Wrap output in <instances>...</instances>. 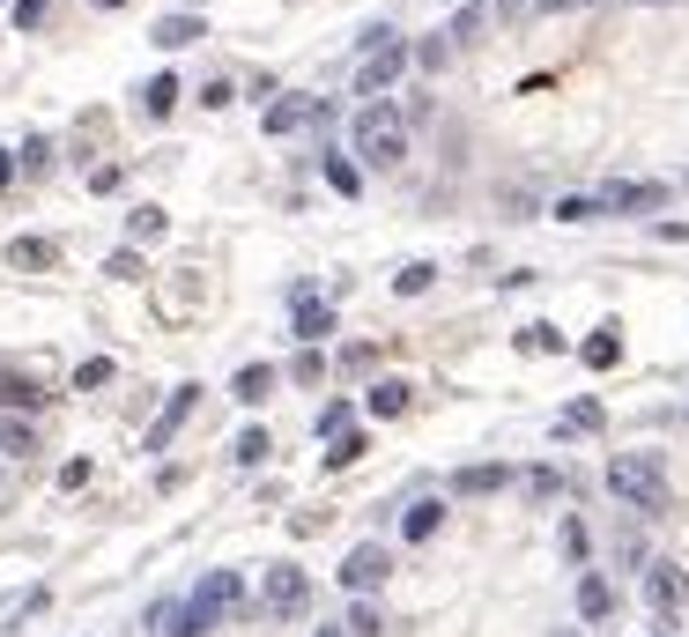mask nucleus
<instances>
[{"instance_id":"obj_1","label":"nucleus","mask_w":689,"mask_h":637,"mask_svg":"<svg viewBox=\"0 0 689 637\" xmlns=\"http://www.w3.org/2000/svg\"><path fill=\"white\" fill-rule=\"evenodd\" d=\"M608 490H616L630 512H645V519L675 512V490H667L660 452H616V460H608Z\"/></svg>"},{"instance_id":"obj_2","label":"nucleus","mask_w":689,"mask_h":637,"mask_svg":"<svg viewBox=\"0 0 689 637\" xmlns=\"http://www.w3.org/2000/svg\"><path fill=\"white\" fill-rule=\"evenodd\" d=\"M238 608H246V578H238V571H208V578L186 593V623H178V637L216 630V623H230Z\"/></svg>"},{"instance_id":"obj_3","label":"nucleus","mask_w":689,"mask_h":637,"mask_svg":"<svg viewBox=\"0 0 689 637\" xmlns=\"http://www.w3.org/2000/svg\"><path fill=\"white\" fill-rule=\"evenodd\" d=\"M356 156H364L370 171H394L400 156H408V126H400L394 104H364V119H356Z\"/></svg>"},{"instance_id":"obj_4","label":"nucleus","mask_w":689,"mask_h":637,"mask_svg":"<svg viewBox=\"0 0 689 637\" xmlns=\"http://www.w3.org/2000/svg\"><path fill=\"white\" fill-rule=\"evenodd\" d=\"M260 615H274V623H296V615H312V578L296 564H274L268 578H260Z\"/></svg>"},{"instance_id":"obj_5","label":"nucleus","mask_w":689,"mask_h":637,"mask_svg":"<svg viewBox=\"0 0 689 637\" xmlns=\"http://www.w3.org/2000/svg\"><path fill=\"white\" fill-rule=\"evenodd\" d=\"M408 67H416V52L400 45V38L370 45V52H364V67H356V97H386V90H394V82H400Z\"/></svg>"},{"instance_id":"obj_6","label":"nucleus","mask_w":689,"mask_h":637,"mask_svg":"<svg viewBox=\"0 0 689 637\" xmlns=\"http://www.w3.org/2000/svg\"><path fill=\"white\" fill-rule=\"evenodd\" d=\"M645 608L660 615V623H675V615L689 608V571L667 564V556H653V564H645Z\"/></svg>"},{"instance_id":"obj_7","label":"nucleus","mask_w":689,"mask_h":637,"mask_svg":"<svg viewBox=\"0 0 689 637\" xmlns=\"http://www.w3.org/2000/svg\"><path fill=\"white\" fill-rule=\"evenodd\" d=\"M386 578H394V549H386V541H364V549H348L342 556V586L356 593V601H370Z\"/></svg>"},{"instance_id":"obj_8","label":"nucleus","mask_w":689,"mask_h":637,"mask_svg":"<svg viewBox=\"0 0 689 637\" xmlns=\"http://www.w3.org/2000/svg\"><path fill=\"white\" fill-rule=\"evenodd\" d=\"M593 200H601V216H653V208H667V186L660 178H616Z\"/></svg>"},{"instance_id":"obj_9","label":"nucleus","mask_w":689,"mask_h":637,"mask_svg":"<svg viewBox=\"0 0 689 637\" xmlns=\"http://www.w3.org/2000/svg\"><path fill=\"white\" fill-rule=\"evenodd\" d=\"M194 408H200V386H178L171 393V400H164V416H156V422H148V452H171V438H178V430H186V422H194Z\"/></svg>"},{"instance_id":"obj_10","label":"nucleus","mask_w":689,"mask_h":637,"mask_svg":"<svg viewBox=\"0 0 689 637\" xmlns=\"http://www.w3.org/2000/svg\"><path fill=\"white\" fill-rule=\"evenodd\" d=\"M326 119V97H304V90H290L282 104H268V134H304V126H320Z\"/></svg>"},{"instance_id":"obj_11","label":"nucleus","mask_w":689,"mask_h":637,"mask_svg":"<svg viewBox=\"0 0 689 637\" xmlns=\"http://www.w3.org/2000/svg\"><path fill=\"white\" fill-rule=\"evenodd\" d=\"M326 334H334V312H326L320 296H312V282H304V290H296V342H304V348H320Z\"/></svg>"},{"instance_id":"obj_12","label":"nucleus","mask_w":689,"mask_h":637,"mask_svg":"<svg viewBox=\"0 0 689 637\" xmlns=\"http://www.w3.org/2000/svg\"><path fill=\"white\" fill-rule=\"evenodd\" d=\"M519 497H526V504H564L571 482L556 474V467H526V474H519Z\"/></svg>"},{"instance_id":"obj_13","label":"nucleus","mask_w":689,"mask_h":637,"mask_svg":"<svg viewBox=\"0 0 689 637\" xmlns=\"http://www.w3.org/2000/svg\"><path fill=\"white\" fill-rule=\"evenodd\" d=\"M504 482H512V467H460V474H452V497H497L504 490Z\"/></svg>"},{"instance_id":"obj_14","label":"nucleus","mask_w":689,"mask_h":637,"mask_svg":"<svg viewBox=\"0 0 689 637\" xmlns=\"http://www.w3.org/2000/svg\"><path fill=\"white\" fill-rule=\"evenodd\" d=\"M578 615H586V623H608V615H616V586H608L601 571L578 578Z\"/></svg>"},{"instance_id":"obj_15","label":"nucleus","mask_w":689,"mask_h":637,"mask_svg":"<svg viewBox=\"0 0 689 637\" xmlns=\"http://www.w3.org/2000/svg\"><path fill=\"white\" fill-rule=\"evenodd\" d=\"M601 422H608V408H601V400H571L564 416H556V438H593Z\"/></svg>"},{"instance_id":"obj_16","label":"nucleus","mask_w":689,"mask_h":637,"mask_svg":"<svg viewBox=\"0 0 689 637\" xmlns=\"http://www.w3.org/2000/svg\"><path fill=\"white\" fill-rule=\"evenodd\" d=\"M438 526H445V497H416L408 519H400V534H408V541H430Z\"/></svg>"},{"instance_id":"obj_17","label":"nucleus","mask_w":689,"mask_h":637,"mask_svg":"<svg viewBox=\"0 0 689 637\" xmlns=\"http://www.w3.org/2000/svg\"><path fill=\"white\" fill-rule=\"evenodd\" d=\"M408 400H416V393L400 386V378H378V386H370V400H364V408H370V416H386V422H394V416H408Z\"/></svg>"},{"instance_id":"obj_18","label":"nucleus","mask_w":689,"mask_h":637,"mask_svg":"<svg viewBox=\"0 0 689 637\" xmlns=\"http://www.w3.org/2000/svg\"><path fill=\"white\" fill-rule=\"evenodd\" d=\"M52 260H60V246H52V238H15V246H8V268H52Z\"/></svg>"},{"instance_id":"obj_19","label":"nucleus","mask_w":689,"mask_h":637,"mask_svg":"<svg viewBox=\"0 0 689 637\" xmlns=\"http://www.w3.org/2000/svg\"><path fill=\"white\" fill-rule=\"evenodd\" d=\"M593 370H616V356H623V326H601V334H586V348H578Z\"/></svg>"},{"instance_id":"obj_20","label":"nucleus","mask_w":689,"mask_h":637,"mask_svg":"<svg viewBox=\"0 0 689 637\" xmlns=\"http://www.w3.org/2000/svg\"><path fill=\"white\" fill-rule=\"evenodd\" d=\"M230 393H238L246 408H260V400H268V393H274V370H268V364H246V370H238V378H230Z\"/></svg>"},{"instance_id":"obj_21","label":"nucleus","mask_w":689,"mask_h":637,"mask_svg":"<svg viewBox=\"0 0 689 637\" xmlns=\"http://www.w3.org/2000/svg\"><path fill=\"white\" fill-rule=\"evenodd\" d=\"M38 400H45V393L30 386L23 370H8V364H0V408H38Z\"/></svg>"},{"instance_id":"obj_22","label":"nucleus","mask_w":689,"mask_h":637,"mask_svg":"<svg viewBox=\"0 0 689 637\" xmlns=\"http://www.w3.org/2000/svg\"><path fill=\"white\" fill-rule=\"evenodd\" d=\"M171 104H178V74H156V82L142 90V112L148 119H171Z\"/></svg>"},{"instance_id":"obj_23","label":"nucleus","mask_w":689,"mask_h":637,"mask_svg":"<svg viewBox=\"0 0 689 637\" xmlns=\"http://www.w3.org/2000/svg\"><path fill=\"white\" fill-rule=\"evenodd\" d=\"M0 452H8V460H30V452H38V430H30L23 416H8L0 422Z\"/></svg>"},{"instance_id":"obj_24","label":"nucleus","mask_w":689,"mask_h":637,"mask_svg":"<svg viewBox=\"0 0 689 637\" xmlns=\"http://www.w3.org/2000/svg\"><path fill=\"white\" fill-rule=\"evenodd\" d=\"M194 38H200V15H164V23H156V45H164V52L194 45Z\"/></svg>"},{"instance_id":"obj_25","label":"nucleus","mask_w":689,"mask_h":637,"mask_svg":"<svg viewBox=\"0 0 689 637\" xmlns=\"http://www.w3.org/2000/svg\"><path fill=\"white\" fill-rule=\"evenodd\" d=\"M268 452H274V445H268V430H238V445H230V460H238V467H260Z\"/></svg>"},{"instance_id":"obj_26","label":"nucleus","mask_w":689,"mask_h":637,"mask_svg":"<svg viewBox=\"0 0 689 637\" xmlns=\"http://www.w3.org/2000/svg\"><path fill=\"white\" fill-rule=\"evenodd\" d=\"M556 541H564V556H571V564H586V549H593V534H586V519H578V512H571V519H564V526H556Z\"/></svg>"},{"instance_id":"obj_27","label":"nucleus","mask_w":689,"mask_h":637,"mask_svg":"<svg viewBox=\"0 0 689 637\" xmlns=\"http://www.w3.org/2000/svg\"><path fill=\"white\" fill-rule=\"evenodd\" d=\"M342 430H356V408H348V400H326V408H320V438L334 445Z\"/></svg>"},{"instance_id":"obj_28","label":"nucleus","mask_w":689,"mask_h":637,"mask_svg":"<svg viewBox=\"0 0 689 637\" xmlns=\"http://www.w3.org/2000/svg\"><path fill=\"white\" fill-rule=\"evenodd\" d=\"M348 637H386V615H378V601H356V608H348Z\"/></svg>"},{"instance_id":"obj_29","label":"nucleus","mask_w":689,"mask_h":637,"mask_svg":"<svg viewBox=\"0 0 689 637\" xmlns=\"http://www.w3.org/2000/svg\"><path fill=\"white\" fill-rule=\"evenodd\" d=\"M430 282H438V268H430V260H408V268L394 274V290H400V296H422Z\"/></svg>"},{"instance_id":"obj_30","label":"nucleus","mask_w":689,"mask_h":637,"mask_svg":"<svg viewBox=\"0 0 689 637\" xmlns=\"http://www.w3.org/2000/svg\"><path fill=\"white\" fill-rule=\"evenodd\" d=\"M326 186H334V194H364V171H356L348 156H326Z\"/></svg>"},{"instance_id":"obj_31","label":"nucleus","mask_w":689,"mask_h":637,"mask_svg":"<svg viewBox=\"0 0 689 637\" xmlns=\"http://www.w3.org/2000/svg\"><path fill=\"white\" fill-rule=\"evenodd\" d=\"M445 60H452V30H445V38H422V45H416V67H422V74H438Z\"/></svg>"},{"instance_id":"obj_32","label":"nucleus","mask_w":689,"mask_h":637,"mask_svg":"<svg viewBox=\"0 0 689 637\" xmlns=\"http://www.w3.org/2000/svg\"><path fill=\"white\" fill-rule=\"evenodd\" d=\"M549 216H556V222H593V216H601V200H586V194H564L556 208H549Z\"/></svg>"},{"instance_id":"obj_33","label":"nucleus","mask_w":689,"mask_h":637,"mask_svg":"<svg viewBox=\"0 0 689 637\" xmlns=\"http://www.w3.org/2000/svg\"><path fill=\"white\" fill-rule=\"evenodd\" d=\"M126 238H134V246H142V238H164V208H134V216H126Z\"/></svg>"},{"instance_id":"obj_34","label":"nucleus","mask_w":689,"mask_h":637,"mask_svg":"<svg viewBox=\"0 0 689 637\" xmlns=\"http://www.w3.org/2000/svg\"><path fill=\"white\" fill-rule=\"evenodd\" d=\"M38 608H45V586L15 593V601H8V608H0V630H8V623H23V615H38Z\"/></svg>"},{"instance_id":"obj_35","label":"nucleus","mask_w":689,"mask_h":637,"mask_svg":"<svg viewBox=\"0 0 689 637\" xmlns=\"http://www.w3.org/2000/svg\"><path fill=\"white\" fill-rule=\"evenodd\" d=\"M356 460H364V430H342L334 452H326V467H356Z\"/></svg>"},{"instance_id":"obj_36","label":"nucleus","mask_w":689,"mask_h":637,"mask_svg":"<svg viewBox=\"0 0 689 637\" xmlns=\"http://www.w3.org/2000/svg\"><path fill=\"white\" fill-rule=\"evenodd\" d=\"M104 274H112V282H142V252H134V246L112 252V260H104Z\"/></svg>"},{"instance_id":"obj_37","label":"nucleus","mask_w":689,"mask_h":637,"mask_svg":"<svg viewBox=\"0 0 689 637\" xmlns=\"http://www.w3.org/2000/svg\"><path fill=\"white\" fill-rule=\"evenodd\" d=\"M519 348H534V356H556V348H564V334H556V326H526V334H519Z\"/></svg>"},{"instance_id":"obj_38","label":"nucleus","mask_w":689,"mask_h":637,"mask_svg":"<svg viewBox=\"0 0 689 637\" xmlns=\"http://www.w3.org/2000/svg\"><path fill=\"white\" fill-rule=\"evenodd\" d=\"M290 378H304V386H320V378H326V356H320V348H304V356L290 364Z\"/></svg>"},{"instance_id":"obj_39","label":"nucleus","mask_w":689,"mask_h":637,"mask_svg":"<svg viewBox=\"0 0 689 637\" xmlns=\"http://www.w3.org/2000/svg\"><path fill=\"white\" fill-rule=\"evenodd\" d=\"M74 386H82V393H97V386H112V364H104V356H90V364L74 370Z\"/></svg>"},{"instance_id":"obj_40","label":"nucleus","mask_w":689,"mask_h":637,"mask_svg":"<svg viewBox=\"0 0 689 637\" xmlns=\"http://www.w3.org/2000/svg\"><path fill=\"white\" fill-rule=\"evenodd\" d=\"M45 15H52V0H15V23H23V30H38Z\"/></svg>"},{"instance_id":"obj_41","label":"nucleus","mask_w":689,"mask_h":637,"mask_svg":"<svg viewBox=\"0 0 689 637\" xmlns=\"http://www.w3.org/2000/svg\"><path fill=\"white\" fill-rule=\"evenodd\" d=\"M52 164V142H23V171H45Z\"/></svg>"},{"instance_id":"obj_42","label":"nucleus","mask_w":689,"mask_h":637,"mask_svg":"<svg viewBox=\"0 0 689 637\" xmlns=\"http://www.w3.org/2000/svg\"><path fill=\"white\" fill-rule=\"evenodd\" d=\"M8 186H15V156L0 148V194H8Z\"/></svg>"},{"instance_id":"obj_43","label":"nucleus","mask_w":689,"mask_h":637,"mask_svg":"<svg viewBox=\"0 0 689 637\" xmlns=\"http://www.w3.org/2000/svg\"><path fill=\"white\" fill-rule=\"evenodd\" d=\"M534 8H549V15H556V8H586V0H534Z\"/></svg>"},{"instance_id":"obj_44","label":"nucleus","mask_w":689,"mask_h":637,"mask_svg":"<svg viewBox=\"0 0 689 637\" xmlns=\"http://www.w3.org/2000/svg\"><path fill=\"white\" fill-rule=\"evenodd\" d=\"M312 637H348V630H312Z\"/></svg>"},{"instance_id":"obj_45","label":"nucleus","mask_w":689,"mask_h":637,"mask_svg":"<svg viewBox=\"0 0 689 637\" xmlns=\"http://www.w3.org/2000/svg\"><path fill=\"white\" fill-rule=\"evenodd\" d=\"M564 637H578V630H564Z\"/></svg>"}]
</instances>
